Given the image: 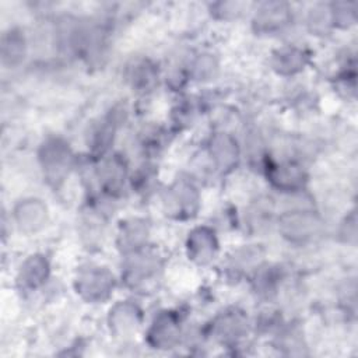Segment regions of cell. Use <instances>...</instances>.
<instances>
[{"mask_svg": "<svg viewBox=\"0 0 358 358\" xmlns=\"http://www.w3.org/2000/svg\"><path fill=\"white\" fill-rule=\"evenodd\" d=\"M213 154L214 158L217 159V162L221 166H229L234 164L235 158H236V144L234 143V140L228 136H221L218 138H215L214 144H213Z\"/></svg>", "mask_w": 358, "mask_h": 358, "instance_id": "9a60e30c", "label": "cell"}, {"mask_svg": "<svg viewBox=\"0 0 358 358\" xmlns=\"http://www.w3.org/2000/svg\"><path fill=\"white\" fill-rule=\"evenodd\" d=\"M110 322L113 329L119 330L120 333H126L130 331L136 327L137 324V309L133 305L129 303H122L117 305L113 312H110Z\"/></svg>", "mask_w": 358, "mask_h": 358, "instance_id": "7c38bea8", "label": "cell"}, {"mask_svg": "<svg viewBox=\"0 0 358 358\" xmlns=\"http://www.w3.org/2000/svg\"><path fill=\"white\" fill-rule=\"evenodd\" d=\"M281 225L282 232L291 239H306L315 232L317 222L308 214H291L284 217Z\"/></svg>", "mask_w": 358, "mask_h": 358, "instance_id": "52a82bcc", "label": "cell"}, {"mask_svg": "<svg viewBox=\"0 0 358 358\" xmlns=\"http://www.w3.org/2000/svg\"><path fill=\"white\" fill-rule=\"evenodd\" d=\"M220 334L225 338L239 337L245 329V320L239 313H227L217 323Z\"/></svg>", "mask_w": 358, "mask_h": 358, "instance_id": "e0dca14e", "label": "cell"}, {"mask_svg": "<svg viewBox=\"0 0 358 358\" xmlns=\"http://www.w3.org/2000/svg\"><path fill=\"white\" fill-rule=\"evenodd\" d=\"M148 336H150V341L152 345H155L158 348L171 347L178 338L176 317L169 312L159 315L155 319Z\"/></svg>", "mask_w": 358, "mask_h": 358, "instance_id": "277c9868", "label": "cell"}, {"mask_svg": "<svg viewBox=\"0 0 358 358\" xmlns=\"http://www.w3.org/2000/svg\"><path fill=\"white\" fill-rule=\"evenodd\" d=\"M271 182L281 189L285 190H294L302 186L305 176L302 169L294 164H281V165H274L270 169L268 173Z\"/></svg>", "mask_w": 358, "mask_h": 358, "instance_id": "8992f818", "label": "cell"}, {"mask_svg": "<svg viewBox=\"0 0 358 358\" xmlns=\"http://www.w3.org/2000/svg\"><path fill=\"white\" fill-rule=\"evenodd\" d=\"M17 222L24 231L38 229L46 217V208L39 200H25L15 211Z\"/></svg>", "mask_w": 358, "mask_h": 358, "instance_id": "5b68a950", "label": "cell"}, {"mask_svg": "<svg viewBox=\"0 0 358 358\" xmlns=\"http://www.w3.org/2000/svg\"><path fill=\"white\" fill-rule=\"evenodd\" d=\"M288 20V10L282 3H266L259 10L256 22L262 29L271 31L281 28Z\"/></svg>", "mask_w": 358, "mask_h": 358, "instance_id": "9c48e42d", "label": "cell"}, {"mask_svg": "<svg viewBox=\"0 0 358 358\" xmlns=\"http://www.w3.org/2000/svg\"><path fill=\"white\" fill-rule=\"evenodd\" d=\"M41 161L48 178L52 180H59L69 166L70 150L62 140L52 138L43 144Z\"/></svg>", "mask_w": 358, "mask_h": 358, "instance_id": "7a4b0ae2", "label": "cell"}, {"mask_svg": "<svg viewBox=\"0 0 358 358\" xmlns=\"http://www.w3.org/2000/svg\"><path fill=\"white\" fill-rule=\"evenodd\" d=\"M101 176H102V180H103L108 190H117L123 183L124 164L116 157L109 159L103 165Z\"/></svg>", "mask_w": 358, "mask_h": 358, "instance_id": "2e32d148", "label": "cell"}, {"mask_svg": "<svg viewBox=\"0 0 358 358\" xmlns=\"http://www.w3.org/2000/svg\"><path fill=\"white\" fill-rule=\"evenodd\" d=\"M24 45H25L24 38L21 36L20 32L10 31L8 34H6L1 42L3 62L10 66L17 64L24 57V50H25Z\"/></svg>", "mask_w": 358, "mask_h": 358, "instance_id": "8fae6325", "label": "cell"}, {"mask_svg": "<svg viewBox=\"0 0 358 358\" xmlns=\"http://www.w3.org/2000/svg\"><path fill=\"white\" fill-rule=\"evenodd\" d=\"M169 196L173 200V204L180 214L182 213L189 214L190 211H193V206L196 204L197 199L194 194V189L189 183L180 182V183L175 185L171 189Z\"/></svg>", "mask_w": 358, "mask_h": 358, "instance_id": "5bb4252c", "label": "cell"}, {"mask_svg": "<svg viewBox=\"0 0 358 358\" xmlns=\"http://www.w3.org/2000/svg\"><path fill=\"white\" fill-rule=\"evenodd\" d=\"M112 285L113 278L109 271L99 267L87 268L77 278L78 292L90 301H99L106 298Z\"/></svg>", "mask_w": 358, "mask_h": 358, "instance_id": "6da1fadb", "label": "cell"}, {"mask_svg": "<svg viewBox=\"0 0 358 358\" xmlns=\"http://www.w3.org/2000/svg\"><path fill=\"white\" fill-rule=\"evenodd\" d=\"M189 256L199 262L207 263L213 259L217 250V239L213 231L208 228H197L194 229L187 241Z\"/></svg>", "mask_w": 358, "mask_h": 358, "instance_id": "3957f363", "label": "cell"}, {"mask_svg": "<svg viewBox=\"0 0 358 358\" xmlns=\"http://www.w3.org/2000/svg\"><path fill=\"white\" fill-rule=\"evenodd\" d=\"M145 236H147V229L141 222L131 221L123 227L122 239H123L124 248L127 249L138 248V245L145 239Z\"/></svg>", "mask_w": 358, "mask_h": 358, "instance_id": "ac0fdd59", "label": "cell"}, {"mask_svg": "<svg viewBox=\"0 0 358 358\" xmlns=\"http://www.w3.org/2000/svg\"><path fill=\"white\" fill-rule=\"evenodd\" d=\"M274 64L280 73H295L305 64V53L296 48H284L275 55Z\"/></svg>", "mask_w": 358, "mask_h": 358, "instance_id": "30bf717a", "label": "cell"}, {"mask_svg": "<svg viewBox=\"0 0 358 358\" xmlns=\"http://www.w3.org/2000/svg\"><path fill=\"white\" fill-rule=\"evenodd\" d=\"M48 262L42 256H31L21 267L20 281L25 288L39 287L48 275Z\"/></svg>", "mask_w": 358, "mask_h": 358, "instance_id": "ba28073f", "label": "cell"}, {"mask_svg": "<svg viewBox=\"0 0 358 358\" xmlns=\"http://www.w3.org/2000/svg\"><path fill=\"white\" fill-rule=\"evenodd\" d=\"M157 73L154 66L148 60H140L136 62L129 69V78L133 84V87L137 88H148L155 81Z\"/></svg>", "mask_w": 358, "mask_h": 358, "instance_id": "4fadbf2b", "label": "cell"}]
</instances>
